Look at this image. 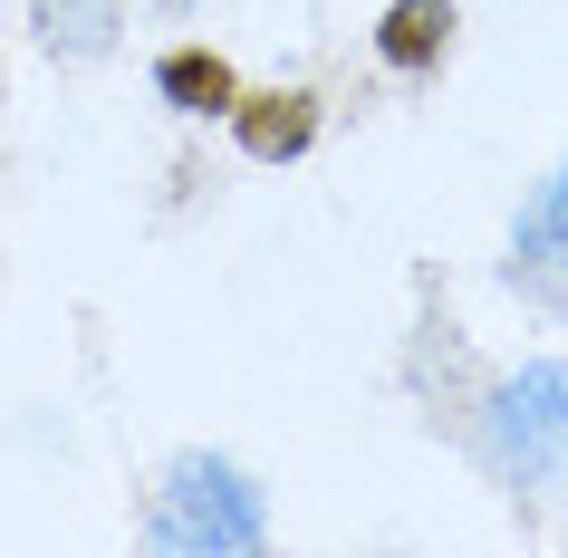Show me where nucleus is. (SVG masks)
<instances>
[{"instance_id":"f257e3e1","label":"nucleus","mask_w":568,"mask_h":558,"mask_svg":"<svg viewBox=\"0 0 568 558\" xmlns=\"http://www.w3.org/2000/svg\"><path fill=\"white\" fill-rule=\"evenodd\" d=\"M473 453L510 500L568 491V356H520L473 395Z\"/></svg>"},{"instance_id":"f03ea898","label":"nucleus","mask_w":568,"mask_h":558,"mask_svg":"<svg viewBox=\"0 0 568 558\" xmlns=\"http://www.w3.org/2000/svg\"><path fill=\"white\" fill-rule=\"evenodd\" d=\"M145 549H174V558H251V549H270L261 471H241L212 443H183L145 491Z\"/></svg>"},{"instance_id":"7ed1b4c3","label":"nucleus","mask_w":568,"mask_h":558,"mask_svg":"<svg viewBox=\"0 0 568 558\" xmlns=\"http://www.w3.org/2000/svg\"><path fill=\"white\" fill-rule=\"evenodd\" d=\"M501 290L539 318H568V154L520 193L510 212V241H501Z\"/></svg>"},{"instance_id":"20e7f679","label":"nucleus","mask_w":568,"mask_h":558,"mask_svg":"<svg viewBox=\"0 0 568 558\" xmlns=\"http://www.w3.org/2000/svg\"><path fill=\"white\" fill-rule=\"evenodd\" d=\"M222 135L241 145V164L290 174V164H308V154H318V135H328V97L300 88V78H280V88H251V78H241V97H232V116H222Z\"/></svg>"},{"instance_id":"39448f33","label":"nucleus","mask_w":568,"mask_h":558,"mask_svg":"<svg viewBox=\"0 0 568 558\" xmlns=\"http://www.w3.org/2000/svg\"><path fill=\"white\" fill-rule=\"evenodd\" d=\"M453 39H463V10H453V0H386V10H376V30H366V49H376L386 78L424 88V78H444Z\"/></svg>"},{"instance_id":"423d86ee","label":"nucleus","mask_w":568,"mask_h":558,"mask_svg":"<svg viewBox=\"0 0 568 558\" xmlns=\"http://www.w3.org/2000/svg\"><path fill=\"white\" fill-rule=\"evenodd\" d=\"M154 106H174L183 125H222L241 97V68L212 49V39H174V49H154Z\"/></svg>"},{"instance_id":"0eeeda50","label":"nucleus","mask_w":568,"mask_h":558,"mask_svg":"<svg viewBox=\"0 0 568 558\" xmlns=\"http://www.w3.org/2000/svg\"><path fill=\"white\" fill-rule=\"evenodd\" d=\"M30 39L59 68H106L125 49V0H30Z\"/></svg>"},{"instance_id":"6e6552de","label":"nucleus","mask_w":568,"mask_h":558,"mask_svg":"<svg viewBox=\"0 0 568 558\" xmlns=\"http://www.w3.org/2000/svg\"><path fill=\"white\" fill-rule=\"evenodd\" d=\"M145 10H164V20H193V10H203V0H145Z\"/></svg>"},{"instance_id":"1a4fd4ad","label":"nucleus","mask_w":568,"mask_h":558,"mask_svg":"<svg viewBox=\"0 0 568 558\" xmlns=\"http://www.w3.org/2000/svg\"><path fill=\"white\" fill-rule=\"evenodd\" d=\"M0 78H10V68H0Z\"/></svg>"}]
</instances>
